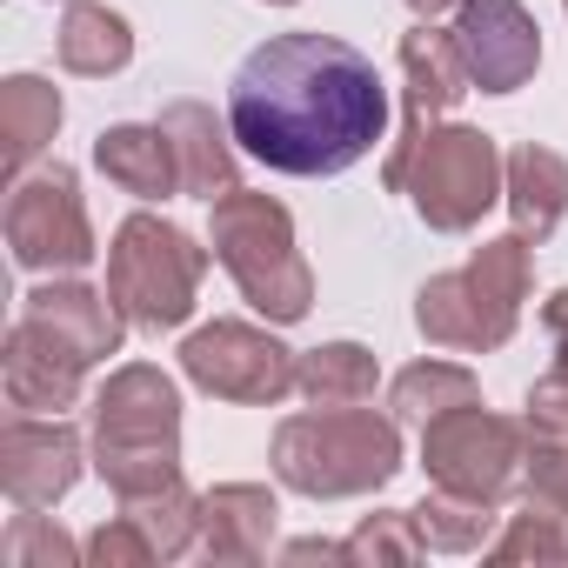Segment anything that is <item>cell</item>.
<instances>
[{
    "instance_id": "obj_21",
    "label": "cell",
    "mask_w": 568,
    "mask_h": 568,
    "mask_svg": "<svg viewBox=\"0 0 568 568\" xmlns=\"http://www.w3.org/2000/svg\"><path fill=\"white\" fill-rule=\"evenodd\" d=\"M134 54V34L114 8H94V0H74L61 21V68L68 74H121Z\"/></svg>"
},
{
    "instance_id": "obj_6",
    "label": "cell",
    "mask_w": 568,
    "mask_h": 568,
    "mask_svg": "<svg viewBox=\"0 0 568 568\" xmlns=\"http://www.w3.org/2000/svg\"><path fill=\"white\" fill-rule=\"evenodd\" d=\"M207 274V254L161 214H128L114 227V247H108V295L114 308L161 335V328H181L194 315V288Z\"/></svg>"
},
{
    "instance_id": "obj_18",
    "label": "cell",
    "mask_w": 568,
    "mask_h": 568,
    "mask_svg": "<svg viewBox=\"0 0 568 568\" xmlns=\"http://www.w3.org/2000/svg\"><path fill=\"white\" fill-rule=\"evenodd\" d=\"M508 214L521 241H548L555 221L568 214V161L548 148H515L508 154Z\"/></svg>"
},
{
    "instance_id": "obj_26",
    "label": "cell",
    "mask_w": 568,
    "mask_h": 568,
    "mask_svg": "<svg viewBox=\"0 0 568 568\" xmlns=\"http://www.w3.org/2000/svg\"><path fill=\"white\" fill-rule=\"evenodd\" d=\"M555 521H561V508H528V515H515V528L495 541V561H515V555H568V535H561Z\"/></svg>"
},
{
    "instance_id": "obj_12",
    "label": "cell",
    "mask_w": 568,
    "mask_h": 568,
    "mask_svg": "<svg viewBox=\"0 0 568 568\" xmlns=\"http://www.w3.org/2000/svg\"><path fill=\"white\" fill-rule=\"evenodd\" d=\"M402 74H408V114H402V141H395V154H388V187L402 194V181H408V161H415V148L428 141V128H435V114H448L455 101H462V88H475L468 81V61H462V48H455V34H442V28H415V34H402Z\"/></svg>"
},
{
    "instance_id": "obj_23",
    "label": "cell",
    "mask_w": 568,
    "mask_h": 568,
    "mask_svg": "<svg viewBox=\"0 0 568 568\" xmlns=\"http://www.w3.org/2000/svg\"><path fill=\"white\" fill-rule=\"evenodd\" d=\"M468 402H475V375L455 368V362H415V368L395 375V415H408L422 428L448 408H468Z\"/></svg>"
},
{
    "instance_id": "obj_7",
    "label": "cell",
    "mask_w": 568,
    "mask_h": 568,
    "mask_svg": "<svg viewBox=\"0 0 568 568\" xmlns=\"http://www.w3.org/2000/svg\"><path fill=\"white\" fill-rule=\"evenodd\" d=\"M501 174H508V161L481 128H428V141L408 161L402 194H415V214L428 227L462 234L501 201Z\"/></svg>"
},
{
    "instance_id": "obj_24",
    "label": "cell",
    "mask_w": 568,
    "mask_h": 568,
    "mask_svg": "<svg viewBox=\"0 0 568 568\" xmlns=\"http://www.w3.org/2000/svg\"><path fill=\"white\" fill-rule=\"evenodd\" d=\"M408 521H415V535L428 548H475L488 535V501H468V495H448L442 488V501L408 508Z\"/></svg>"
},
{
    "instance_id": "obj_4",
    "label": "cell",
    "mask_w": 568,
    "mask_h": 568,
    "mask_svg": "<svg viewBox=\"0 0 568 568\" xmlns=\"http://www.w3.org/2000/svg\"><path fill=\"white\" fill-rule=\"evenodd\" d=\"M274 468L302 495H368L402 468V435L375 408H315L281 422Z\"/></svg>"
},
{
    "instance_id": "obj_22",
    "label": "cell",
    "mask_w": 568,
    "mask_h": 568,
    "mask_svg": "<svg viewBox=\"0 0 568 568\" xmlns=\"http://www.w3.org/2000/svg\"><path fill=\"white\" fill-rule=\"evenodd\" d=\"M295 388H302L315 408H362V402L375 395V355L355 348V342H328V348H315V355L302 362Z\"/></svg>"
},
{
    "instance_id": "obj_5",
    "label": "cell",
    "mask_w": 568,
    "mask_h": 568,
    "mask_svg": "<svg viewBox=\"0 0 568 568\" xmlns=\"http://www.w3.org/2000/svg\"><path fill=\"white\" fill-rule=\"evenodd\" d=\"M528 241L508 234V241H488L475 247L468 267L455 274H435L422 302H415V322L435 348H462V355H481V348H501L521 322V302H528Z\"/></svg>"
},
{
    "instance_id": "obj_10",
    "label": "cell",
    "mask_w": 568,
    "mask_h": 568,
    "mask_svg": "<svg viewBox=\"0 0 568 568\" xmlns=\"http://www.w3.org/2000/svg\"><path fill=\"white\" fill-rule=\"evenodd\" d=\"M181 368L221 395V402H281V395H295V348H281L274 335L247 328V322H214L201 335L181 342Z\"/></svg>"
},
{
    "instance_id": "obj_2",
    "label": "cell",
    "mask_w": 568,
    "mask_h": 568,
    "mask_svg": "<svg viewBox=\"0 0 568 568\" xmlns=\"http://www.w3.org/2000/svg\"><path fill=\"white\" fill-rule=\"evenodd\" d=\"M94 455L114 495H148V488L181 481V395L161 368L134 362L108 375L94 402Z\"/></svg>"
},
{
    "instance_id": "obj_25",
    "label": "cell",
    "mask_w": 568,
    "mask_h": 568,
    "mask_svg": "<svg viewBox=\"0 0 568 568\" xmlns=\"http://www.w3.org/2000/svg\"><path fill=\"white\" fill-rule=\"evenodd\" d=\"M408 528H415L408 515H382V521H362V535L342 541V548H348V561H415L428 541L408 535Z\"/></svg>"
},
{
    "instance_id": "obj_17",
    "label": "cell",
    "mask_w": 568,
    "mask_h": 568,
    "mask_svg": "<svg viewBox=\"0 0 568 568\" xmlns=\"http://www.w3.org/2000/svg\"><path fill=\"white\" fill-rule=\"evenodd\" d=\"M28 315H41L61 342H74L88 362H108L114 348H121V308H114V295H94V288H81V281H54V288H34L28 295Z\"/></svg>"
},
{
    "instance_id": "obj_13",
    "label": "cell",
    "mask_w": 568,
    "mask_h": 568,
    "mask_svg": "<svg viewBox=\"0 0 568 568\" xmlns=\"http://www.w3.org/2000/svg\"><path fill=\"white\" fill-rule=\"evenodd\" d=\"M81 475V435L61 415H14L0 435V481H8L14 508H54Z\"/></svg>"
},
{
    "instance_id": "obj_28",
    "label": "cell",
    "mask_w": 568,
    "mask_h": 568,
    "mask_svg": "<svg viewBox=\"0 0 568 568\" xmlns=\"http://www.w3.org/2000/svg\"><path fill=\"white\" fill-rule=\"evenodd\" d=\"M528 475H535V495L568 515V435H541L528 455Z\"/></svg>"
},
{
    "instance_id": "obj_31",
    "label": "cell",
    "mask_w": 568,
    "mask_h": 568,
    "mask_svg": "<svg viewBox=\"0 0 568 568\" xmlns=\"http://www.w3.org/2000/svg\"><path fill=\"white\" fill-rule=\"evenodd\" d=\"M548 328H555V342H561V355H568V288L548 302Z\"/></svg>"
},
{
    "instance_id": "obj_29",
    "label": "cell",
    "mask_w": 568,
    "mask_h": 568,
    "mask_svg": "<svg viewBox=\"0 0 568 568\" xmlns=\"http://www.w3.org/2000/svg\"><path fill=\"white\" fill-rule=\"evenodd\" d=\"M68 555H74V548H68L61 535H48L34 508H21V521H14V541H8V561H21V568H28V561H68Z\"/></svg>"
},
{
    "instance_id": "obj_16",
    "label": "cell",
    "mask_w": 568,
    "mask_h": 568,
    "mask_svg": "<svg viewBox=\"0 0 568 568\" xmlns=\"http://www.w3.org/2000/svg\"><path fill=\"white\" fill-rule=\"evenodd\" d=\"M94 168L121 187V194H141V201H161L181 187V161H174V141L154 128H108L94 141Z\"/></svg>"
},
{
    "instance_id": "obj_27",
    "label": "cell",
    "mask_w": 568,
    "mask_h": 568,
    "mask_svg": "<svg viewBox=\"0 0 568 568\" xmlns=\"http://www.w3.org/2000/svg\"><path fill=\"white\" fill-rule=\"evenodd\" d=\"M528 428L535 435H568V355L528 388Z\"/></svg>"
},
{
    "instance_id": "obj_9",
    "label": "cell",
    "mask_w": 568,
    "mask_h": 568,
    "mask_svg": "<svg viewBox=\"0 0 568 568\" xmlns=\"http://www.w3.org/2000/svg\"><path fill=\"white\" fill-rule=\"evenodd\" d=\"M422 462H428V475L448 495H468V501H488L495 508L508 495L515 468H521V428L468 402V408H448V415L428 422Z\"/></svg>"
},
{
    "instance_id": "obj_15",
    "label": "cell",
    "mask_w": 568,
    "mask_h": 568,
    "mask_svg": "<svg viewBox=\"0 0 568 568\" xmlns=\"http://www.w3.org/2000/svg\"><path fill=\"white\" fill-rule=\"evenodd\" d=\"M161 134L174 141V161H181V194H194V201H221V194H234V148H227V134L214 128V114L201 108V101H174V108H161Z\"/></svg>"
},
{
    "instance_id": "obj_14",
    "label": "cell",
    "mask_w": 568,
    "mask_h": 568,
    "mask_svg": "<svg viewBox=\"0 0 568 568\" xmlns=\"http://www.w3.org/2000/svg\"><path fill=\"white\" fill-rule=\"evenodd\" d=\"M8 402L21 408V415H61V408H74V395H81V375L94 368L74 342H61L41 315H28L21 308V322L8 328Z\"/></svg>"
},
{
    "instance_id": "obj_3",
    "label": "cell",
    "mask_w": 568,
    "mask_h": 568,
    "mask_svg": "<svg viewBox=\"0 0 568 568\" xmlns=\"http://www.w3.org/2000/svg\"><path fill=\"white\" fill-rule=\"evenodd\" d=\"M214 261L234 274L247 308H261L267 322H302L315 302V274L295 247V221L267 194L234 187L214 201Z\"/></svg>"
},
{
    "instance_id": "obj_11",
    "label": "cell",
    "mask_w": 568,
    "mask_h": 568,
    "mask_svg": "<svg viewBox=\"0 0 568 568\" xmlns=\"http://www.w3.org/2000/svg\"><path fill=\"white\" fill-rule=\"evenodd\" d=\"M455 48L481 94H515L541 61V28L521 0H455Z\"/></svg>"
},
{
    "instance_id": "obj_19",
    "label": "cell",
    "mask_w": 568,
    "mask_h": 568,
    "mask_svg": "<svg viewBox=\"0 0 568 568\" xmlns=\"http://www.w3.org/2000/svg\"><path fill=\"white\" fill-rule=\"evenodd\" d=\"M274 535V495L267 488H214L201 495V548L207 555H261Z\"/></svg>"
},
{
    "instance_id": "obj_30",
    "label": "cell",
    "mask_w": 568,
    "mask_h": 568,
    "mask_svg": "<svg viewBox=\"0 0 568 568\" xmlns=\"http://www.w3.org/2000/svg\"><path fill=\"white\" fill-rule=\"evenodd\" d=\"M88 555H94V561H154V541L141 535L134 515H121V521H108V528L88 541Z\"/></svg>"
},
{
    "instance_id": "obj_1",
    "label": "cell",
    "mask_w": 568,
    "mask_h": 568,
    "mask_svg": "<svg viewBox=\"0 0 568 568\" xmlns=\"http://www.w3.org/2000/svg\"><path fill=\"white\" fill-rule=\"evenodd\" d=\"M388 88L335 34H274L227 81V134L274 174H342L375 154Z\"/></svg>"
},
{
    "instance_id": "obj_8",
    "label": "cell",
    "mask_w": 568,
    "mask_h": 568,
    "mask_svg": "<svg viewBox=\"0 0 568 568\" xmlns=\"http://www.w3.org/2000/svg\"><path fill=\"white\" fill-rule=\"evenodd\" d=\"M8 247L28 274H74L94 261V227H88V207H81V181L74 168H41V174H21L14 181V201H8Z\"/></svg>"
},
{
    "instance_id": "obj_20",
    "label": "cell",
    "mask_w": 568,
    "mask_h": 568,
    "mask_svg": "<svg viewBox=\"0 0 568 568\" xmlns=\"http://www.w3.org/2000/svg\"><path fill=\"white\" fill-rule=\"evenodd\" d=\"M54 128H61V94L41 74H14L8 88H0V134H8V174L14 181L54 141Z\"/></svg>"
}]
</instances>
